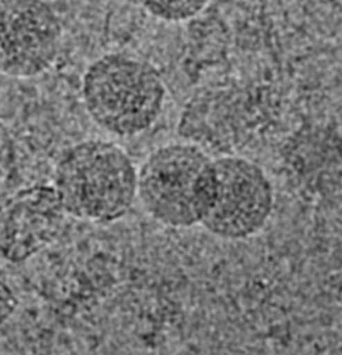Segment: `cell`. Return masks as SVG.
I'll use <instances>...</instances> for the list:
<instances>
[{
  "instance_id": "cell-4",
  "label": "cell",
  "mask_w": 342,
  "mask_h": 355,
  "mask_svg": "<svg viewBox=\"0 0 342 355\" xmlns=\"http://www.w3.org/2000/svg\"><path fill=\"white\" fill-rule=\"evenodd\" d=\"M216 191L202 226L224 240H244L259 233L274 207V190L266 172L238 155L215 158Z\"/></svg>"
},
{
  "instance_id": "cell-6",
  "label": "cell",
  "mask_w": 342,
  "mask_h": 355,
  "mask_svg": "<svg viewBox=\"0 0 342 355\" xmlns=\"http://www.w3.org/2000/svg\"><path fill=\"white\" fill-rule=\"evenodd\" d=\"M65 215L54 186L21 189L0 207V258L18 263L39 254L57 239Z\"/></svg>"
},
{
  "instance_id": "cell-5",
  "label": "cell",
  "mask_w": 342,
  "mask_h": 355,
  "mask_svg": "<svg viewBox=\"0 0 342 355\" xmlns=\"http://www.w3.org/2000/svg\"><path fill=\"white\" fill-rule=\"evenodd\" d=\"M62 40L57 11L46 0H0V72L32 78L55 61Z\"/></svg>"
},
{
  "instance_id": "cell-8",
  "label": "cell",
  "mask_w": 342,
  "mask_h": 355,
  "mask_svg": "<svg viewBox=\"0 0 342 355\" xmlns=\"http://www.w3.org/2000/svg\"><path fill=\"white\" fill-rule=\"evenodd\" d=\"M18 300L8 280L0 270V331L17 308Z\"/></svg>"
},
{
  "instance_id": "cell-1",
  "label": "cell",
  "mask_w": 342,
  "mask_h": 355,
  "mask_svg": "<svg viewBox=\"0 0 342 355\" xmlns=\"http://www.w3.org/2000/svg\"><path fill=\"white\" fill-rule=\"evenodd\" d=\"M53 186L66 215L111 223L122 219L137 198V169L118 144L91 139L64 150Z\"/></svg>"
},
{
  "instance_id": "cell-7",
  "label": "cell",
  "mask_w": 342,
  "mask_h": 355,
  "mask_svg": "<svg viewBox=\"0 0 342 355\" xmlns=\"http://www.w3.org/2000/svg\"><path fill=\"white\" fill-rule=\"evenodd\" d=\"M156 19L183 22L197 17L210 0H137Z\"/></svg>"
},
{
  "instance_id": "cell-3",
  "label": "cell",
  "mask_w": 342,
  "mask_h": 355,
  "mask_svg": "<svg viewBox=\"0 0 342 355\" xmlns=\"http://www.w3.org/2000/svg\"><path fill=\"white\" fill-rule=\"evenodd\" d=\"M216 191V165L194 143L154 150L137 171V197L147 214L169 227L201 225Z\"/></svg>"
},
{
  "instance_id": "cell-2",
  "label": "cell",
  "mask_w": 342,
  "mask_h": 355,
  "mask_svg": "<svg viewBox=\"0 0 342 355\" xmlns=\"http://www.w3.org/2000/svg\"><path fill=\"white\" fill-rule=\"evenodd\" d=\"M82 97L87 114L100 128L127 137L154 125L162 112L166 87L150 62L123 53H109L86 68Z\"/></svg>"
}]
</instances>
